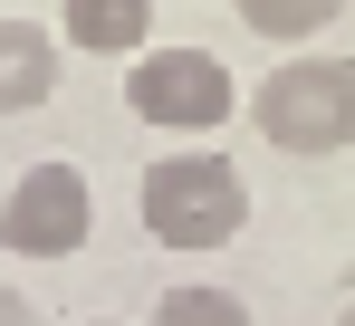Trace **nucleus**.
<instances>
[{
    "label": "nucleus",
    "mask_w": 355,
    "mask_h": 326,
    "mask_svg": "<svg viewBox=\"0 0 355 326\" xmlns=\"http://www.w3.org/2000/svg\"><path fill=\"white\" fill-rule=\"evenodd\" d=\"M135 212L164 250H231L240 221H250V182H240L231 154L211 144H182V154H154L144 182H135Z\"/></svg>",
    "instance_id": "nucleus-1"
},
{
    "label": "nucleus",
    "mask_w": 355,
    "mask_h": 326,
    "mask_svg": "<svg viewBox=\"0 0 355 326\" xmlns=\"http://www.w3.org/2000/svg\"><path fill=\"white\" fill-rule=\"evenodd\" d=\"M250 125L279 154H346L355 144V58L297 49L269 67V87H250Z\"/></svg>",
    "instance_id": "nucleus-2"
},
{
    "label": "nucleus",
    "mask_w": 355,
    "mask_h": 326,
    "mask_svg": "<svg viewBox=\"0 0 355 326\" xmlns=\"http://www.w3.org/2000/svg\"><path fill=\"white\" fill-rule=\"evenodd\" d=\"M125 106L144 115V125H164V135H211V125H231L250 96H240V77L221 67L211 49H154L125 58Z\"/></svg>",
    "instance_id": "nucleus-3"
},
{
    "label": "nucleus",
    "mask_w": 355,
    "mask_h": 326,
    "mask_svg": "<svg viewBox=\"0 0 355 326\" xmlns=\"http://www.w3.org/2000/svg\"><path fill=\"white\" fill-rule=\"evenodd\" d=\"M87 230H96V192H87V173L77 163H29L10 192H0V250L10 259H39V269H58L87 250Z\"/></svg>",
    "instance_id": "nucleus-4"
},
{
    "label": "nucleus",
    "mask_w": 355,
    "mask_h": 326,
    "mask_svg": "<svg viewBox=\"0 0 355 326\" xmlns=\"http://www.w3.org/2000/svg\"><path fill=\"white\" fill-rule=\"evenodd\" d=\"M67 77V39L39 29V19H0V115H29L49 106Z\"/></svg>",
    "instance_id": "nucleus-5"
},
{
    "label": "nucleus",
    "mask_w": 355,
    "mask_h": 326,
    "mask_svg": "<svg viewBox=\"0 0 355 326\" xmlns=\"http://www.w3.org/2000/svg\"><path fill=\"white\" fill-rule=\"evenodd\" d=\"M58 39L87 58H144L154 49V0H58Z\"/></svg>",
    "instance_id": "nucleus-6"
},
{
    "label": "nucleus",
    "mask_w": 355,
    "mask_h": 326,
    "mask_svg": "<svg viewBox=\"0 0 355 326\" xmlns=\"http://www.w3.org/2000/svg\"><path fill=\"white\" fill-rule=\"evenodd\" d=\"M231 10H240V29L269 39V49H307L317 29L346 19V0H231Z\"/></svg>",
    "instance_id": "nucleus-7"
},
{
    "label": "nucleus",
    "mask_w": 355,
    "mask_h": 326,
    "mask_svg": "<svg viewBox=\"0 0 355 326\" xmlns=\"http://www.w3.org/2000/svg\"><path fill=\"white\" fill-rule=\"evenodd\" d=\"M144 326H250V307H240L231 288H211V278H182V288L154 298V317H144Z\"/></svg>",
    "instance_id": "nucleus-8"
},
{
    "label": "nucleus",
    "mask_w": 355,
    "mask_h": 326,
    "mask_svg": "<svg viewBox=\"0 0 355 326\" xmlns=\"http://www.w3.org/2000/svg\"><path fill=\"white\" fill-rule=\"evenodd\" d=\"M0 326H39V307H29V298H19L10 278H0Z\"/></svg>",
    "instance_id": "nucleus-9"
},
{
    "label": "nucleus",
    "mask_w": 355,
    "mask_h": 326,
    "mask_svg": "<svg viewBox=\"0 0 355 326\" xmlns=\"http://www.w3.org/2000/svg\"><path fill=\"white\" fill-rule=\"evenodd\" d=\"M336 326H355V298H346V307H336Z\"/></svg>",
    "instance_id": "nucleus-10"
},
{
    "label": "nucleus",
    "mask_w": 355,
    "mask_h": 326,
    "mask_svg": "<svg viewBox=\"0 0 355 326\" xmlns=\"http://www.w3.org/2000/svg\"><path fill=\"white\" fill-rule=\"evenodd\" d=\"M96 326H116V317H96Z\"/></svg>",
    "instance_id": "nucleus-11"
}]
</instances>
